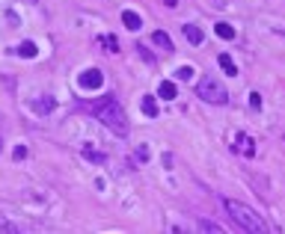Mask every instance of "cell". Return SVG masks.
Wrapping results in <instances>:
<instances>
[{"label": "cell", "instance_id": "4fadbf2b", "mask_svg": "<svg viewBox=\"0 0 285 234\" xmlns=\"http://www.w3.org/2000/svg\"><path fill=\"white\" fill-rule=\"evenodd\" d=\"M18 53L27 56V60H33L36 53H39V48H36V42H21V45H18Z\"/></svg>", "mask_w": 285, "mask_h": 234}, {"label": "cell", "instance_id": "8fae6325", "mask_svg": "<svg viewBox=\"0 0 285 234\" xmlns=\"http://www.w3.org/2000/svg\"><path fill=\"white\" fill-rule=\"evenodd\" d=\"M151 42H154V45H158V48H164L169 53V50H172V39H169L167 33H164V30H154V33H151Z\"/></svg>", "mask_w": 285, "mask_h": 234}, {"label": "cell", "instance_id": "52a82bcc", "mask_svg": "<svg viewBox=\"0 0 285 234\" xmlns=\"http://www.w3.org/2000/svg\"><path fill=\"white\" fill-rule=\"evenodd\" d=\"M185 39L190 45H202V42H205V33H202L196 24H185Z\"/></svg>", "mask_w": 285, "mask_h": 234}, {"label": "cell", "instance_id": "9c48e42d", "mask_svg": "<svg viewBox=\"0 0 285 234\" xmlns=\"http://www.w3.org/2000/svg\"><path fill=\"white\" fill-rule=\"evenodd\" d=\"M158 95H161L164 101H172V98H178V89H175L172 80H164V83L158 86Z\"/></svg>", "mask_w": 285, "mask_h": 234}, {"label": "cell", "instance_id": "6da1fadb", "mask_svg": "<svg viewBox=\"0 0 285 234\" xmlns=\"http://www.w3.org/2000/svg\"><path fill=\"white\" fill-rule=\"evenodd\" d=\"M223 204H226L232 222H235L241 231H247V234H265L268 231V222L262 219V214H255L250 204H244V201H238V199H226Z\"/></svg>", "mask_w": 285, "mask_h": 234}, {"label": "cell", "instance_id": "d6986e66", "mask_svg": "<svg viewBox=\"0 0 285 234\" xmlns=\"http://www.w3.org/2000/svg\"><path fill=\"white\" fill-rule=\"evenodd\" d=\"M137 157H140V160H149V149H146V145H143V149H137Z\"/></svg>", "mask_w": 285, "mask_h": 234}, {"label": "cell", "instance_id": "277c9868", "mask_svg": "<svg viewBox=\"0 0 285 234\" xmlns=\"http://www.w3.org/2000/svg\"><path fill=\"white\" fill-rule=\"evenodd\" d=\"M77 83H81V89H101L104 86V74L98 68H86V71H81Z\"/></svg>", "mask_w": 285, "mask_h": 234}, {"label": "cell", "instance_id": "5bb4252c", "mask_svg": "<svg viewBox=\"0 0 285 234\" xmlns=\"http://www.w3.org/2000/svg\"><path fill=\"white\" fill-rule=\"evenodd\" d=\"M193 74H196V68H193V66L175 68V80H193Z\"/></svg>", "mask_w": 285, "mask_h": 234}, {"label": "cell", "instance_id": "5b68a950", "mask_svg": "<svg viewBox=\"0 0 285 234\" xmlns=\"http://www.w3.org/2000/svg\"><path fill=\"white\" fill-rule=\"evenodd\" d=\"M235 151H241L244 157H252L255 154V142H252L250 134H238L235 136Z\"/></svg>", "mask_w": 285, "mask_h": 234}, {"label": "cell", "instance_id": "44dd1931", "mask_svg": "<svg viewBox=\"0 0 285 234\" xmlns=\"http://www.w3.org/2000/svg\"><path fill=\"white\" fill-rule=\"evenodd\" d=\"M164 3H167V6H175V3H178V0H164Z\"/></svg>", "mask_w": 285, "mask_h": 234}, {"label": "cell", "instance_id": "8992f818", "mask_svg": "<svg viewBox=\"0 0 285 234\" xmlns=\"http://www.w3.org/2000/svg\"><path fill=\"white\" fill-rule=\"evenodd\" d=\"M122 24H125V27H128L131 33H137V30L143 27V18L137 15L134 9H125V12H122Z\"/></svg>", "mask_w": 285, "mask_h": 234}, {"label": "cell", "instance_id": "7402d4cb", "mask_svg": "<svg viewBox=\"0 0 285 234\" xmlns=\"http://www.w3.org/2000/svg\"><path fill=\"white\" fill-rule=\"evenodd\" d=\"M27 3H39V0H27Z\"/></svg>", "mask_w": 285, "mask_h": 234}, {"label": "cell", "instance_id": "603a6c76", "mask_svg": "<svg viewBox=\"0 0 285 234\" xmlns=\"http://www.w3.org/2000/svg\"><path fill=\"white\" fill-rule=\"evenodd\" d=\"M0 149H3V142H0Z\"/></svg>", "mask_w": 285, "mask_h": 234}, {"label": "cell", "instance_id": "7a4b0ae2", "mask_svg": "<svg viewBox=\"0 0 285 234\" xmlns=\"http://www.w3.org/2000/svg\"><path fill=\"white\" fill-rule=\"evenodd\" d=\"M95 116H98L101 125H104V128H110L113 134L128 136V116H125V110L119 107L116 98L98 101V104H95Z\"/></svg>", "mask_w": 285, "mask_h": 234}, {"label": "cell", "instance_id": "ac0fdd59", "mask_svg": "<svg viewBox=\"0 0 285 234\" xmlns=\"http://www.w3.org/2000/svg\"><path fill=\"white\" fill-rule=\"evenodd\" d=\"M250 107H252V110L262 107V95H258V92H250Z\"/></svg>", "mask_w": 285, "mask_h": 234}, {"label": "cell", "instance_id": "9a60e30c", "mask_svg": "<svg viewBox=\"0 0 285 234\" xmlns=\"http://www.w3.org/2000/svg\"><path fill=\"white\" fill-rule=\"evenodd\" d=\"M84 157H86V160H95V163H104V160H107V154H101V151L89 149V145H84Z\"/></svg>", "mask_w": 285, "mask_h": 234}, {"label": "cell", "instance_id": "e0dca14e", "mask_svg": "<svg viewBox=\"0 0 285 234\" xmlns=\"http://www.w3.org/2000/svg\"><path fill=\"white\" fill-rule=\"evenodd\" d=\"M33 107H36V113H50V110H54V98H42V101H36Z\"/></svg>", "mask_w": 285, "mask_h": 234}, {"label": "cell", "instance_id": "2e32d148", "mask_svg": "<svg viewBox=\"0 0 285 234\" xmlns=\"http://www.w3.org/2000/svg\"><path fill=\"white\" fill-rule=\"evenodd\" d=\"M199 228L202 231H214V234H223V225L211 222V219H199Z\"/></svg>", "mask_w": 285, "mask_h": 234}, {"label": "cell", "instance_id": "3957f363", "mask_svg": "<svg viewBox=\"0 0 285 234\" xmlns=\"http://www.w3.org/2000/svg\"><path fill=\"white\" fill-rule=\"evenodd\" d=\"M196 95H199L202 101H208V104H226V101H229V92H226L223 83L214 80V77H202L199 86H196Z\"/></svg>", "mask_w": 285, "mask_h": 234}, {"label": "cell", "instance_id": "30bf717a", "mask_svg": "<svg viewBox=\"0 0 285 234\" xmlns=\"http://www.w3.org/2000/svg\"><path fill=\"white\" fill-rule=\"evenodd\" d=\"M217 63H220V68H223V71H226L229 77H235V74H238V66H235V60H232L229 53H220Z\"/></svg>", "mask_w": 285, "mask_h": 234}, {"label": "cell", "instance_id": "ffe728a7", "mask_svg": "<svg viewBox=\"0 0 285 234\" xmlns=\"http://www.w3.org/2000/svg\"><path fill=\"white\" fill-rule=\"evenodd\" d=\"M21 157H27V149H24V145H18L15 149V160H21Z\"/></svg>", "mask_w": 285, "mask_h": 234}, {"label": "cell", "instance_id": "7c38bea8", "mask_svg": "<svg viewBox=\"0 0 285 234\" xmlns=\"http://www.w3.org/2000/svg\"><path fill=\"white\" fill-rule=\"evenodd\" d=\"M214 33H217L220 39H226V42H232V39H235V27H232V24H214Z\"/></svg>", "mask_w": 285, "mask_h": 234}, {"label": "cell", "instance_id": "ba28073f", "mask_svg": "<svg viewBox=\"0 0 285 234\" xmlns=\"http://www.w3.org/2000/svg\"><path fill=\"white\" fill-rule=\"evenodd\" d=\"M140 110H143L149 119H158V101H154V95H143V101H140Z\"/></svg>", "mask_w": 285, "mask_h": 234}]
</instances>
